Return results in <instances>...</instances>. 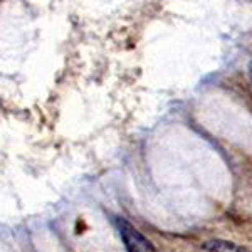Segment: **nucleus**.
<instances>
[{"label":"nucleus","mask_w":252,"mask_h":252,"mask_svg":"<svg viewBox=\"0 0 252 252\" xmlns=\"http://www.w3.org/2000/svg\"><path fill=\"white\" fill-rule=\"evenodd\" d=\"M115 225L128 252H157L153 244L150 242L133 223H129L126 220V219L118 217L115 220Z\"/></svg>","instance_id":"obj_1"},{"label":"nucleus","mask_w":252,"mask_h":252,"mask_svg":"<svg viewBox=\"0 0 252 252\" xmlns=\"http://www.w3.org/2000/svg\"><path fill=\"white\" fill-rule=\"evenodd\" d=\"M205 249L209 252H247L246 249H242L241 246L229 241H222V239H215L205 244Z\"/></svg>","instance_id":"obj_2"},{"label":"nucleus","mask_w":252,"mask_h":252,"mask_svg":"<svg viewBox=\"0 0 252 252\" xmlns=\"http://www.w3.org/2000/svg\"><path fill=\"white\" fill-rule=\"evenodd\" d=\"M249 78H251V81H252V61L249 63Z\"/></svg>","instance_id":"obj_3"}]
</instances>
